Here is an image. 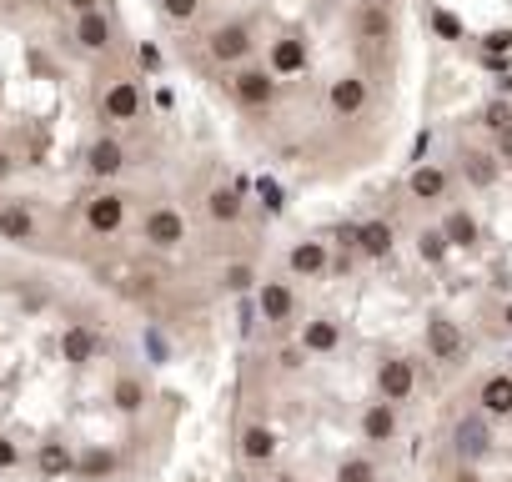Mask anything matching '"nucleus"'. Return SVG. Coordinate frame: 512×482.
I'll use <instances>...</instances> for the list:
<instances>
[{
    "label": "nucleus",
    "mask_w": 512,
    "mask_h": 482,
    "mask_svg": "<svg viewBox=\"0 0 512 482\" xmlns=\"http://www.w3.org/2000/svg\"><path fill=\"white\" fill-rule=\"evenodd\" d=\"M231 101L241 111H272L277 101V76L267 66H236L231 71Z\"/></svg>",
    "instance_id": "f257e3e1"
},
{
    "label": "nucleus",
    "mask_w": 512,
    "mask_h": 482,
    "mask_svg": "<svg viewBox=\"0 0 512 482\" xmlns=\"http://www.w3.org/2000/svg\"><path fill=\"white\" fill-rule=\"evenodd\" d=\"M251 51H256V36H251L246 21H226V26H216V31L206 36V56H211L216 66H246Z\"/></svg>",
    "instance_id": "f03ea898"
},
{
    "label": "nucleus",
    "mask_w": 512,
    "mask_h": 482,
    "mask_svg": "<svg viewBox=\"0 0 512 482\" xmlns=\"http://www.w3.org/2000/svg\"><path fill=\"white\" fill-rule=\"evenodd\" d=\"M141 241H146V247H156V252L186 247V216L176 206H151L146 221H141Z\"/></svg>",
    "instance_id": "7ed1b4c3"
},
{
    "label": "nucleus",
    "mask_w": 512,
    "mask_h": 482,
    "mask_svg": "<svg viewBox=\"0 0 512 482\" xmlns=\"http://www.w3.org/2000/svg\"><path fill=\"white\" fill-rule=\"evenodd\" d=\"M141 106H146V96H141V86H136L131 76H121V81H111V86L101 91V116H106V121H116V126L136 121V116H141Z\"/></svg>",
    "instance_id": "20e7f679"
},
{
    "label": "nucleus",
    "mask_w": 512,
    "mask_h": 482,
    "mask_svg": "<svg viewBox=\"0 0 512 482\" xmlns=\"http://www.w3.org/2000/svg\"><path fill=\"white\" fill-rule=\"evenodd\" d=\"M377 392H382V402H407L412 392H417V367L407 362V357H382V367H377Z\"/></svg>",
    "instance_id": "39448f33"
},
{
    "label": "nucleus",
    "mask_w": 512,
    "mask_h": 482,
    "mask_svg": "<svg viewBox=\"0 0 512 482\" xmlns=\"http://www.w3.org/2000/svg\"><path fill=\"white\" fill-rule=\"evenodd\" d=\"M36 477H41V482H66V477H76V447L61 442V437H46V442L36 447Z\"/></svg>",
    "instance_id": "423d86ee"
},
{
    "label": "nucleus",
    "mask_w": 512,
    "mask_h": 482,
    "mask_svg": "<svg viewBox=\"0 0 512 482\" xmlns=\"http://www.w3.org/2000/svg\"><path fill=\"white\" fill-rule=\"evenodd\" d=\"M71 41H76L86 56H101V51H111V46H116V26H111V16H106V11H91V16H76Z\"/></svg>",
    "instance_id": "0eeeda50"
},
{
    "label": "nucleus",
    "mask_w": 512,
    "mask_h": 482,
    "mask_svg": "<svg viewBox=\"0 0 512 482\" xmlns=\"http://www.w3.org/2000/svg\"><path fill=\"white\" fill-rule=\"evenodd\" d=\"M86 226H91L96 236H116V231L126 226V196H121V191L91 196V201H86Z\"/></svg>",
    "instance_id": "6e6552de"
},
{
    "label": "nucleus",
    "mask_w": 512,
    "mask_h": 482,
    "mask_svg": "<svg viewBox=\"0 0 512 482\" xmlns=\"http://www.w3.org/2000/svg\"><path fill=\"white\" fill-rule=\"evenodd\" d=\"M256 307H262V322L287 327L297 317V292L287 282H262V287H256Z\"/></svg>",
    "instance_id": "1a4fd4ad"
},
{
    "label": "nucleus",
    "mask_w": 512,
    "mask_h": 482,
    "mask_svg": "<svg viewBox=\"0 0 512 482\" xmlns=\"http://www.w3.org/2000/svg\"><path fill=\"white\" fill-rule=\"evenodd\" d=\"M86 171H91L96 181L121 176V171H126V146H121L116 136H96V141L86 146Z\"/></svg>",
    "instance_id": "9d476101"
},
{
    "label": "nucleus",
    "mask_w": 512,
    "mask_h": 482,
    "mask_svg": "<svg viewBox=\"0 0 512 482\" xmlns=\"http://www.w3.org/2000/svg\"><path fill=\"white\" fill-rule=\"evenodd\" d=\"M327 106H332V116H362L367 111V81L362 76H337L332 86H327Z\"/></svg>",
    "instance_id": "9b49d317"
},
{
    "label": "nucleus",
    "mask_w": 512,
    "mask_h": 482,
    "mask_svg": "<svg viewBox=\"0 0 512 482\" xmlns=\"http://www.w3.org/2000/svg\"><path fill=\"white\" fill-rule=\"evenodd\" d=\"M36 231H41V221H36V211L26 206V201H0V241H36Z\"/></svg>",
    "instance_id": "f8f14e48"
},
{
    "label": "nucleus",
    "mask_w": 512,
    "mask_h": 482,
    "mask_svg": "<svg viewBox=\"0 0 512 482\" xmlns=\"http://www.w3.org/2000/svg\"><path fill=\"white\" fill-rule=\"evenodd\" d=\"M427 352L437 357V362H457L462 357V327L452 322V317H427Z\"/></svg>",
    "instance_id": "ddd939ff"
},
{
    "label": "nucleus",
    "mask_w": 512,
    "mask_h": 482,
    "mask_svg": "<svg viewBox=\"0 0 512 482\" xmlns=\"http://www.w3.org/2000/svg\"><path fill=\"white\" fill-rule=\"evenodd\" d=\"M61 357H66L71 367H91V362L101 357V337H96V327H86V322L66 327V332H61Z\"/></svg>",
    "instance_id": "4468645a"
},
{
    "label": "nucleus",
    "mask_w": 512,
    "mask_h": 482,
    "mask_svg": "<svg viewBox=\"0 0 512 482\" xmlns=\"http://www.w3.org/2000/svg\"><path fill=\"white\" fill-rule=\"evenodd\" d=\"M116 467H121V457L106 442H91L86 452H76V482H106V477H116Z\"/></svg>",
    "instance_id": "2eb2a0df"
},
{
    "label": "nucleus",
    "mask_w": 512,
    "mask_h": 482,
    "mask_svg": "<svg viewBox=\"0 0 512 482\" xmlns=\"http://www.w3.org/2000/svg\"><path fill=\"white\" fill-rule=\"evenodd\" d=\"M267 71H272L277 81H282V76H302V71H307V41H302V36H282V41H272Z\"/></svg>",
    "instance_id": "dca6fc26"
},
{
    "label": "nucleus",
    "mask_w": 512,
    "mask_h": 482,
    "mask_svg": "<svg viewBox=\"0 0 512 482\" xmlns=\"http://www.w3.org/2000/svg\"><path fill=\"white\" fill-rule=\"evenodd\" d=\"M437 231L447 236V247H457V252H472V247H477V236H482V231H477V216L462 211V206H452V211L442 216Z\"/></svg>",
    "instance_id": "f3484780"
},
{
    "label": "nucleus",
    "mask_w": 512,
    "mask_h": 482,
    "mask_svg": "<svg viewBox=\"0 0 512 482\" xmlns=\"http://www.w3.org/2000/svg\"><path fill=\"white\" fill-rule=\"evenodd\" d=\"M337 347H342V327L332 317H317V322L302 327V352L307 357H332Z\"/></svg>",
    "instance_id": "a211bd4d"
},
{
    "label": "nucleus",
    "mask_w": 512,
    "mask_h": 482,
    "mask_svg": "<svg viewBox=\"0 0 512 482\" xmlns=\"http://www.w3.org/2000/svg\"><path fill=\"white\" fill-rule=\"evenodd\" d=\"M352 241H357V252L362 257H372V262H382V257H392V226L387 221H362L357 231H352Z\"/></svg>",
    "instance_id": "6ab92c4d"
},
{
    "label": "nucleus",
    "mask_w": 512,
    "mask_h": 482,
    "mask_svg": "<svg viewBox=\"0 0 512 482\" xmlns=\"http://www.w3.org/2000/svg\"><path fill=\"white\" fill-rule=\"evenodd\" d=\"M241 457L246 462H272L277 457V432L267 422H246L241 427Z\"/></svg>",
    "instance_id": "aec40b11"
},
{
    "label": "nucleus",
    "mask_w": 512,
    "mask_h": 482,
    "mask_svg": "<svg viewBox=\"0 0 512 482\" xmlns=\"http://www.w3.org/2000/svg\"><path fill=\"white\" fill-rule=\"evenodd\" d=\"M477 402H482L487 417H512V377H507V372H492V377L482 382Z\"/></svg>",
    "instance_id": "412c9836"
},
{
    "label": "nucleus",
    "mask_w": 512,
    "mask_h": 482,
    "mask_svg": "<svg viewBox=\"0 0 512 482\" xmlns=\"http://www.w3.org/2000/svg\"><path fill=\"white\" fill-rule=\"evenodd\" d=\"M287 267H292V277H322L327 272V241H297Z\"/></svg>",
    "instance_id": "4be33fe9"
},
{
    "label": "nucleus",
    "mask_w": 512,
    "mask_h": 482,
    "mask_svg": "<svg viewBox=\"0 0 512 482\" xmlns=\"http://www.w3.org/2000/svg\"><path fill=\"white\" fill-rule=\"evenodd\" d=\"M362 437L367 442H392L397 437V407L392 402H372L362 412Z\"/></svg>",
    "instance_id": "5701e85b"
},
{
    "label": "nucleus",
    "mask_w": 512,
    "mask_h": 482,
    "mask_svg": "<svg viewBox=\"0 0 512 482\" xmlns=\"http://www.w3.org/2000/svg\"><path fill=\"white\" fill-rule=\"evenodd\" d=\"M241 211H246V201H241V191H236V186H216V191L206 196V216H211L216 226L241 221Z\"/></svg>",
    "instance_id": "b1692460"
},
{
    "label": "nucleus",
    "mask_w": 512,
    "mask_h": 482,
    "mask_svg": "<svg viewBox=\"0 0 512 482\" xmlns=\"http://www.w3.org/2000/svg\"><path fill=\"white\" fill-rule=\"evenodd\" d=\"M407 191H412L417 201H442V196H447V171H442V166H417V171L407 176Z\"/></svg>",
    "instance_id": "393cba45"
},
{
    "label": "nucleus",
    "mask_w": 512,
    "mask_h": 482,
    "mask_svg": "<svg viewBox=\"0 0 512 482\" xmlns=\"http://www.w3.org/2000/svg\"><path fill=\"white\" fill-rule=\"evenodd\" d=\"M111 407L121 412V417H136L141 407H146V382L141 377H116V387H111Z\"/></svg>",
    "instance_id": "a878e982"
},
{
    "label": "nucleus",
    "mask_w": 512,
    "mask_h": 482,
    "mask_svg": "<svg viewBox=\"0 0 512 482\" xmlns=\"http://www.w3.org/2000/svg\"><path fill=\"white\" fill-rule=\"evenodd\" d=\"M357 36H362V41H392V16H387V6L367 0V6L357 11Z\"/></svg>",
    "instance_id": "bb28decb"
},
{
    "label": "nucleus",
    "mask_w": 512,
    "mask_h": 482,
    "mask_svg": "<svg viewBox=\"0 0 512 482\" xmlns=\"http://www.w3.org/2000/svg\"><path fill=\"white\" fill-rule=\"evenodd\" d=\"M462 176L482 191V186H492L497 181V156H482V151H462Z\"/></svg>",
    "instance_id": "cd10ccee"
},
{
    "label": "nucleus",
    "mask_w": 512,
    "mask_h": 482,
    "mask_svg": "<svg viewBox=\"0 0 512 482\" xmlns=\"http://www.w3.org/2000/svg\"><path fill=\"white\" fill-rule=\"evenodd\" d=\"M487 447H492V437L482 432V422H462V427H457V452H462L467 462H477Z\"/></svg>",
    "instance_id": "c85d7f7f"
},
{
    "label": "nucleus",
    "mask_w": 512,
    "mask_h": 482,
    "mask_svg": "<svg viewBox=\"0 0 512 482\" xmlns=\"http://www.w3.org/2000/svg\"><path fill=\"white\" fill-rule=\"evenodd\" d=\"M417 252H422V262H432V267H437V262L447 257V236H442L437 226H427V231H417Z\"/></svg>",
    "instance_id": "c756f323"
},
{
    "label": "nucleus",
    "mask_w": 512,
    "mask_h": 482,
    "mask_svg": "<svg viewBox=\"0 0 512 482\" xmlns=\"http://www.w3.org/2000/svg\"><path fill=\"white\" fill-rule=\"evenodd\" d=\"M337 482H377V467L367 457H342L337 462Z\"/></svg>",
    "instance_id": "7c9ffc66"
},
{
    "label": "nucleus",
    "mask_w": 512,
    "mask_h": 482,
    "mask_svg": "<svg viewBox=\"0 0 512 482\" xmlns=\"http://www.w3.org/2000/svg\"><path fill=\"white\" fill-rule=\"evenodd\" d=\"M196 11H201V0H161V16H166V21H176V26L196 21Z\"/></svg>",
    "instance_id": "2f4dec72"
},
{
    "label": "nucleus",
    "mask_w": 512,
    "mask_h": 482,
    "mask_svg": "<svg viewBox=\"0 0 512 482\" xmlns=\"http://www.w3.org/2000/svg\"><path fill=\"white\" fill-rule=\"evenodd\" d=\"M251 282H256V272H251L246 262H231V267H226V277H221V287H226V292H246Z\"/></svg>",
    "instance_id": "473e14b6"
},
{
    "label": "nucleus",
    "mask_w": 512,
    "mask_h": 482,
    "mask_svg": "<svg viewBox=\"0 0 512 482\" xmlns=\"http://www.w3.org/2000/svg\"><path fill=\"white\" fill-rule=\"evenodd\" d=\"M482 126H487V131H497V136H502V131H512V111H507V106H502V101H492V106H487V111H482Z\"/></svg>",
    "instance_id": "72a5a7b5"
},
{
    "label": "nucleus",
    "mask_w": 512,
    "mask_h": 482,
    "mask_svg": "<svg viewBox=\"0 0 512 482\" xmlns=\"http://www.w3.org/2000/svg\"><path fill=\"white\" fill-rule=\"evenodd\" d=\"M11 467H21V447L11 437H0V472H11Z\"/></svg>",
    "instance_id": "f704fd0d"
},
{
    "label": "nucleus",
    "mask_w": 512,
    "mask_h": 482,
    "mask_svg": "<svg viewBox=\"0 0 512 482\" xmlns=\"http://www.w3.org/2000/svg\"><path fill=\"white\" fill-rule=\"evenodd\" d=\"M432 26H437L447 41H457V36H462V21H457V16H447V11H437V16H432Z\"/></svg>",
    "instance_id": "c9c22d12"
},
{
    "label": "nucleus",
    "mask_w": 512,
    "mask_h": 482,
    "mask_svg": "<svg viewBox=\"0 0 512 482\" xmlns=\"http://www.w3.org/2000/svg\"><path fill=\"white\" fill-rule=\"evenodd\" d=\"M487 51H492V56H507V51H512V31H492V36H487Z\"/></svg>",
    "instance_id": "e433bc0d"
},
{
    "label": "nucleus",
    "mask_w": 512,
    "mask_h": 482,
    "mask_svg": "<svg viewBox=\"0 0 512 482\" xmlns=\"http://www.w3.org/2000/svg\"><path fill=\"white\" fill-rule=\"evenodd\" d=\"M61 6H66L71 16H91V11H101V0H61Z\"/></svg>",
    "instance_id": "4c0bfd02"
},
{
    "label": "nucleus",
    "mask_w": 512,
    "mask_h": 482,
    "mask_svg": "<svg viewBox=\"0 0 512 482\" xmlns=\"http://www.w3.org/2000/svg\"><path fill=\"white\" fill-rule=\"evenodd\" d=\"M136 56H141V66H146V71H161V51H156V46H141Z\"/></svg>",
    "instance_id": "58836bf2"
},
{
    "label": "nucleus",
    "mask_w": 512,
    "mask_h": 482,
    "mask_svg": "<svg viewBox=\"0 0 512 482\" xmlns=\"http://www.w3.org/2000/svg\"><path fill=\"white\" fill-rule=\"evenodd\" d=\"M497 161H502V166H512V131H502V136H497Z\"/></svg>",
    "instance_id": "ea45409f"
},
{
    "label": "nucleus",
    "mask_w": 512,
    "mask_h": 482,
    "mask_svg": "<svg viewBox=\"0 0 512 482\" xmlns=\"http://www.w3.org/2000/svg\"><path fill=\"white\" fill-rule=\"evenodd\" d=\"M6 176H11V156H6V151H0V181H6Z\"/></svg>",
    "instance_id": "a19ab883"
},
{
    "label": "nucleus",
    "mask_w": 512,
    "mask_h": 482,
    "mask_svg": "<svg viewBox=\"0 0 512 482\" xmlns=\"http://www.w3.org/2000/svg\"><path fill=\"white\" fill-rule=\"evenodd\" d=\"M452 482H477V472H457V477H452Z\"/></svg>",
    "instance_id": "79ce46f5"
},
{
    "label": "nucleus",
    "mask_w": 512,
    "mask_h": 482,
    "mask_svg": "<svg viewBox=\"0 0 512 482\" xmlns=\"http://www.w3.org/2000/svg\"><path fill=\"white\" fill-rule=\"evenodd\" d=\"M502 322H507V327H512V302H507V312H502Z\"/></svg>",
    "instance_id": "37998d69"
},
{
    "label": "nucleus",
    "mask_w": 512,
    "mask_h": 482,
    "mask_svg": "<svg viewBox=\"0 0 512 482\" xmlns=\"http://www.w3.org/2000/svg\"><path fill=\"white\" fill-rule=\"evenodd\" d=\"M277 482H292V477H277Z\"/></svg>",
    "instance_id": "c03bdc74"
}]
</instances>
